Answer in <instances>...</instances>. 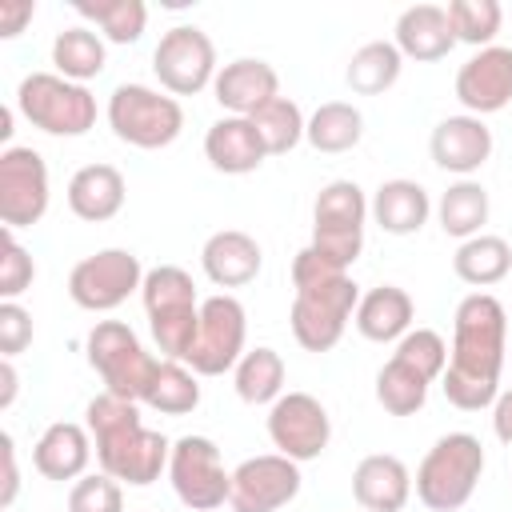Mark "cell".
<instances>
[{"mask_svg":"<svg viewBox=\"0 0 512 512\" xmlns=\"http://www.w3.org/2000/svg\"><path fill=\"white\" fill-rule=\"evenodd\" d=\"M508 344V312L492 292H468L452 316L448 368L440 376L444 400L460 412H484L500 396V368Z\"/></svg>","mask_w":512,"mask_h":512,"instance_id":"cell-1","label":"cell"},{"mask_svg":"<svg viewBox=\"0 0 512 512\" xmlns=\"http://www.w3.org/2000/svg\"><path fill=\"white\" fill-rule=\"evenodd\" d=\"M84 428L92 436L100 472H108L112 480L148 488L152 480H160V472H168L172 440L144 428L136 400H120L112 392L92 396L84 404Z\"/></svg>","mask_w":512,"mask_h":512,"instance_id":"cell-2","label":"cell"},{"mask_svg":"<svg viewBox=\"0 0 512 512\" xmlns=\"http://www.w3.org/2000/svg\"><path fill=\"white\" fill-rule=\"evenodd\" d=\"M144 316L164 360H188L200 332V296L180 264H156L144 272Z\"/></svg>","mask_w":512,"mask_h":512,"instance_id":"cell-3","label":"cell"},{"mask_svg":"<svg viewBox=\"0 0 512 512\" xmlns=\"http://www.w3.org/2000/svg\"><path fill=\"white\" fill-rule=\"evenodd\" d=\"M480 476H484V444L472 432H448L424 452L412 488L428 512H456L472 500Z\"/></svg>","mask_w":512,"mask_h":512,"instance_id":"cell-4","label":"cell"},{"mask_svg":"<svg viewBox=\"0 0 512 512\" xmlns=\"http://www.w3.org/2000/svg\"><path fill=\"white\" fill-rule=\"evenodd\" d=\"M84 356L88 368L104 380V392L136 404H144V392L160 368V360L140 344V336L124 320H96L84 336Z\"/></svg>","mask_w":512,"mask_h":512,"instance_id":"cell-5","label":"cell"},{"mask_svg":"<svg viewBox=\"0 0 512 512\" xmlns=\"http://www.w3.org/2000/svg\"><path fill=\"white\" fill-rule=\"evenodd\" d=\"M104 116H108L112 136L140 152L168 148L184 132L180 100L168 96L164 88H148V84H116Z\"/></svg>","mask_w":512,"mask_h":512,"instance_id":"cell-6","label":"cell"},{"mask_svg":"<svg viewBox=\"0 0 512 512\" xmlns=\"http://www.w3.org/2000/svg\"><path fill=\"white\" fill-rule=\"evenodd\" d=\"M16 112L48 136H84L96 124V96L60 72H28L16 88Z\"/></svg>","mask_w":512,"mask_h":512,"instance_id":"cell-7","label":"cell"},{"mask_svg":"<svg viewBox=\"0 0 512 512\" xmlns=\"http://www.w3.org/2000/svg\"><path fill=\"white\" fill-rule=\"evenodd\" d=\"M368 228V196L356 180H328L312 200V248L340 264L344 272L364 252Z\"/></svg>","mask_w":512,"mask_h":512,"instance_id":"cell-8","label":"cell"},{"mask_svg":"<svg viewBox=\"0 0 512 512\" xmlns=\"http://www.w3.org/2000/svg\"><path fill=\"white\" fill-rule=\"evenodd\" d=\"M356 304H360V284L348 272L320 284H304L292 296L288 328L304 352H332L348 320L356 316Z\"/></svg>","mask_w":512,"mask_h":512,"instance_id":"cell-9","label":"cell"},{"mask_svg":"<svg viewBox=\"0 0 512 512\" xmlns=\"http://www.w3.org/2000/svg\"><path fill=\"white\" fill-rule=\"evenodd\" d=\"M168 484H172L176 500L188 512H216L220 504H228L232 472L224 468L216 440H208V436H180V440H172Z\"/></svg>","mask_w":512,"mask_h":512,"instance_id":"cell-10","label":"cell"},{"mask_svg":"<svg viewBox=\"0 0 512 512\" xmlns=\"http://www.w3.org/2000/svg\"><path fill=\"white\" fill-rule=\"evenodd\" d=\"M140 288H144V264L128 248H100L80 264H72L68 272V296L84 312H112Z\"/></svg>","mask_w":512,"mask_h":512,"instance_id":"cell-11","label":"cell"},{"mask_svg":"<svg viewBox=\"0 0 512 512\" xmlns=\"http://www.w3.org/2000/svg\"><path fill=\"white\" fill-rule=\"evenodd\" d=\"M244 340H248L244 304L236 296H228V292H216V296L200 300V332H196V344H192L184 364L196 376H224L248 352Z\"/></svg>","mask_w":512,"mask_h":512,"instance_id":"cell-12","label":"cell"},{"mask_svg":"<svg viewBox=\"0 0 512 512\" xmlns=\"http://www.w3.org/2000/svg\"><path fill=\"white\" fill-rule=\"evenodd\" d=\"M152 72L168 96H196V92L212 88V80L220 72L212 36L196 24L168 28L152 52Z\"/></svg>","mask_w":512,"mask_h":512,"instance_id":"cell-13","label":"cell"},{"mask_svg":"<svg viewBox=\"0 0 512 512\" xmlns=\"http://www.w3.org/2000/svg\"><path fill=\"white\" fill-rule=\"evenodd\" d=\"M48 164L36 148L8 144L0 152V224L8 232L32 228L48 212Z\"/></svg>","mask_w":512,"mask_h":512,"instance_id":"cell-14","label":"cell"},{"mask_svg":"<svg viewBox=\"0 0 512 512\" xmlns=\"http://www.w3.org/2000/svg\"><path fill=\"white\" fill-rule=\"evenodd\" d=\"M268 440L280 456H288L296 464L316 460L332 440L328 408L312 392H284L268 408Z\"/></svg>","mask_w":512,"mask_h":512,"instance_id":"cell-15","label":"cell"},{"mask_svg":"<svg viewBox=\"0 0 512 512\" xmlns=\"http://www.w3.org/2000/svg\"><path fill=\"white\" fill-rule=\"evenodd\" d=\"M300 464L280 456V452H264V456H248L232 468V492H228V508L232 512H280L284 504H292L300 496Z\"/></svg>","mask_w":512,"mask_h":512,"instance_id":"cell-16","label":"cell"},{"mask_svg":"<svg viewBox=\"0 0 512 512\" xmlns=\"http://www.w3.org/2000/svg\"><path fill=\"white\" fill-rule=\"evenodd\" d=\"M456 100L464 104L468 116H492L512 104V48L488 44L476 48L460 68H456Z\"/></svg>","mask_w":512,"mask_h":512,"instance_id":"cell-17","label":"cell"},{"mask_svg":"<svg viewBox=\"0 0 512 512\" xmlns=\"http://www.w3.org/2000/svg\"><path fill=\"white\" fill-rule=\"evenodd\" d=\"M428 152H432V164L468 180L472 172H480L492 156V128L480 120V116H444L432 136H428Z\"/></svg>","mask_w":512,"mask_h":512,"instance_id":"cell-18","label":"cell"},{"mask_svg":"<svg viewBox=\"0 0 512 512\" xmlns=\"http://www.w3.org/2000/svg\"><path fill=\"white\" fill-rule=\"evenodd\" d=\"M276 96H280V76L260 56H236L212 80V100L228 116H256Z\"/></svg>","mask_w":512,"mask_h":512,"instance_id":"cell-19","label":"cell"},{"mask_svg":"<svg viewBox=\"0 0 512 512\" xmlns=\"http://www.w3.org/2000/svg\"><path fill=\"white\" fill-rule=\"evenodd\" d=\"M352 496L364 512H404L412 500V472L392 452H372L352 468Z\"/></svg>","mask_w":512,"mask_h":512,"instance_id":"cell-20","label":"cell"},{"mask_svg":"<svg viewBox=\"0 0 512 512\" xmlns=\"http://www.w3.org/2000/svg\"><path fill=\"white\" fill-rule=\"evenodd\" d=\"M200 268L216 288H244L260 276L264 252L260 244L240 228H220L200 248Z\"/></svg>","mask_w":512,"mask_h":512,"instance_id":"cell-21","label":"cell"},{"mask_svg":"<svg viewBox=\"0 0 512 512\" xmlns=\"http://www.w3.org/2000/svg\"><path fill=\"white\" fill-rule=\"evenodd\" d=\"M92 436L84 424H72V420H56L40 432V440L32 444V468L44 476V480H80L92 464Z\"/></svg>","mask_w":512,"mask_h":512,"instance_id":"cell-22","label":"cell"},{"mask_svg":"<svg viewBox=\"0 0 512 512\" xmlns=\"http://www.w3.org/2000/svg\"><path fill=\"white\" fill-rule=\"evenodd\" d=\"M204 156L224 176H248L268 160V148L248 116H220L204 132Z\"/></svg>","mask_w":512,"mask_h":512,"instance_id":"cell-23","label":"cell"},{"mask_svg":"<svg viewBox=\"0 0 512 512\" xmlns=\"http://www.w3.org/2000/svg\"><path fill=\"white\" fill-rule=\"evenodd\" d=\"M404 60H420V64H432V60H444L452 48H456V36H452V24H448V8L440 4H412L396 16V40Z\"/></svg>","mask_w":512,"mask_h":512,"instance_id":"cell-24","label":"cell"},{"mask_svg":"<svg viewBox=\"0 0 512 512\" xmlns=\"http://www.w3.org/2000/svg\"><path fill=\"white\" fill-rule=\"evenodd\" d=\"M128 184L116 164H84L68 180V208L88 224H104L124 208Z\"/></svg>","mask_w":512,"mask_h":512,"instance_id":"cell-25","label":"cell"},{"mask_svg":"<svg viewBox=\"0 0 512 512\" xmlns=\"http://www.w3.org/2000/svg\"><path fill=\"white\" fill-rule=\"evenodd\" d=\"M368 216L376 220V228H384L388 236H412L428 224L432 216V200H428V188L416 184V180H384L372 200H368Z\"/></svg>","mask_w":512,"mask_h":512,"instance_id":"cell-26","label":"cell"},{"mask_svg":"<svg viewBox=\"0 0 512 512\" xmlns=\"http://www.w3.org/2000/svg\"><path fill=\"white\" fill-rule=\"evenodd\" d=\"M412 316H416L412 296L400 284H380V288H372V292L360 296L352 324L372 344H396L400 336L412 332Z\"/></svg>","mask_w":512,"mask_h":512,"instance_id":"cell-27","label":"cell"},{"mask_svg":"<svg viewBox=\"0 0 512 512\" xmlns=\"http://www.w3.org/2000/svg\"><path fill=\"white\" fill-rule=\"evenodd\" d=\"M488 212H492V204H488V188H484L480 180H472V176L448 184V188L440 192V200H436V220H440L444 236H456L460 244L484 232Z\"/></svg>","mask_w":512,"mask_h":512,"instance_id":"cell-28","label":"cell"},{"mask_svg":"<svg viewBox=\"0 0 512 512\" xmlns=\"http://www.w3.org/2000/svg\"><path fill=\"white\" fill-rule=\"evenodd\" d=\"M284 376H288L284 356L276 348L260 344V348H248L240 356V364L232 368V388L244 404H268L272 408L284 396Z\"/></svg>","mask_w":512,"mask_h":512,"instance_id":"cell-29","label":"cell"},{"mask_svg":"<svg viewBox=\"0 0 512 512\" xmlns=\"http://www.w3.org/2000/svg\"><path fill=\"white\" fill-rule=\"evenodd\" d=\"M404 72V56L392 40H368L352 52L348 68H344V84L356 96H380L388 92Z\"/></svg>","mask_w":512,"mask_h":512,"instance_id":"cell-30","label":"cell"},{"mask_svg":"<svg viewBox=\"0 0 512 512\" xmlns=\"http://www.w3.org/2000/svg\"><path fill=\"white\" fill-rule=\"evenodd\" d=\"M452 272L472 288H492L512 272V244L504 236L480 232V236H472V240H464L456 248Z\"/></svg>","mask_w":512,"mask_h":512,"instance_id":"cell-31","label":"cell"},{"mask_svg":"<svg viewBox=\"0 0 512 512\" xmlns=\"http://www.w3.org/2000/svg\"><path fill=\"white\" fill-rule=\"evenodd\" d=\"M52 64H56V72H60L64 80L88 84V80L100 76L104 64H108V40H104L100 32L84 28V24L64 28V32H56V40H52Z\"/></svg>","mask_w":512,"mask_h":512,"instance_id":"cell-32","label":"cell"},{"mask_svg":"<svg viewBox=\"0 0 512 512\" xmlns=\"http://www.w3.org/2000/svg\"><path fill=\"white\" fill-rule=\"evenodd\" d=\"M364 136V112L348 100H328L320 104L312 116H308V132L304 140L316 148V152H328V156H340V152H352Z\"/></svg>","mask_w":512,"mask_h":512,"instance_id":"cell-33","label":"cell"},{"mask_svg":"<svg viewBox=\"0 0 512 512\" xmlns=\"http://www.w3.org/2000/svg\"><path fill=\"white\" fill-rule=\"evenodd\" d=\"M72 12H80L108 44H136L148 28L144 0H72Z\"/></svg>","mask_w":512,"mask_h":512,"instance_id":"cell-34","label":"cell"},{"mask_svg":"<svg viewBox=\"0 0 512 512\" xmlns=\"http://www.w3.org/2000/svg\"><path fill=\"white\" fill-rule=\"evenodd\" d=\"M428 388H432V380H424L400 356H388V364L376 372V404L388 416H416L428 400Z\"/></svg>","mask_w":512,"mask_h":512,"instance_id":"cell-35","label":"cell"},{"mask_svg":"<svg viewBox=\"0 0 512 512\" xmlns=\"http://www.w3.org/2000/svg\"><path fill=\"white\" fill-rule=\"evenodd\" d=\"M144 404L164 412V416L196 412L200 408V376L184 360H160V368L144 392Z\"/></svg>","mask_w":512,"mask_h":512,"instance_id":"cell-36","label":"cell"},{"mask_svg":"<svg viewBox=\"0 0 512 512\" xmlns=\"http://www.w3.org/2000/svg\"><path fill=\"white\" fill-rule=\"evenodd\" d=\"M248 120L256 124V132H260L268 156H284V152H292V148L304 140V132H308V120H304L300 104L288 100V96L268 100V104H264L256 116H248Z\"/></svg>","mask_w":512,"mask_h":512,"instance_id":"cell-37","label":"cell"},{"mask_svg":"<svg viewBox=\"0 0 512 512\" xmlns=\"http://www.w3.org/2000/svg\"><path fill=\"white\" fill-rule=\"evenodd\" d=\"M504 8L496 0H452L448 4V24L456 44H472V48H488L500 32Z\"/></svg>","mask_w":512,"mask_h":512,"instance_id":"cell-38","label":"cell"},{"mask_svg":"<svg viewBox=\"0 0 512 512\" xmlns=\"http://www.w3.org/2000/svg\"><path fill=\"white\" fill-rule=\"evenodd\" d=\"M392 356H400L404 364H412L424 380H440L444 376V368H448V344H444V336L440 332H432V328H412L408 336H400L396 340V352Z\"/></svg>","mask_w":512,"mask_h":512,"instance_id":"cell-39","label":"cell"},{"mask_svg":"<svg viewBox=\"0 0 512 512\" xmlns=\"http://www.w3.org/2000/svg\"><path fill=\"white\" fill-rule=\"evenodd\" d=\"M68 512H124V488L108 472L80 476L68 492Z\"/></svg>","mask_w":512,"mask_h":512,"instance_id":"cell-40","label":"cell"},{"mask_svg":"<svg viewBox=\"0 0 512 512\" xmlns=\"http://www.w3.org/2000/svg\"><path fill=\"white\" fill-rule=\"evenodd\" d=\"M36 280V264L28 256V248L16 240V232L4 228L0 236V300H16L20 292H28Z\"/></svg>","mask_w":512,"mask_h":512,"instance_id":"cell-41","label":"cell"},{"mask_svg":"<svg viewBox=\"0 0 512 512\" xmlns=\"http://www.w3.org/2000/svg\"><path fill=\"white\" fill-rule=\"evenodd\" d=\"M32 344V312L16 300H0V356L16 360Z\"/></svg>","mask_w":512,"mask_h":512,"instance_id":"cell-42","label":"cell"},{"mask_svg":"<svg viewBox=\"0 0 512 512\" xmlns=\"http://www.w3.org/2000/svg\"><path fill=\"white\" fill-rule=\"evenodd\" d=\"M32 16H36V4L32 0H0V36L4 40L20 36Z\"/></svg>","mask_w":512,"mask_h":512,"instance_id":"cell-43","label":"cell"},{"mask_svg":"<svg viewBox=\"0 0 512 512\" xmlns=\"http://www.w3.org/2000/svg\"><path fill=\"white\" fill-rule=\"evenodd\" d=\"M0 448H4V492H0V508H12V500L20 492V468H16V444H12L8 432L0 436Z\"/></svg>","mask_w":512,"mask_h":512,"instance_id":"cell-44","label":"cell"},{"mask_svg":"<svg viewBox=\"0 0 512 512\" xmlns=\"http://www.w3.org/2000/svg\"><path fill=\"white\" fill-rule=\"evenodd\" d=\"M492 432L500 444L512 448V388H500V396L492 400Z\"/></svg>","mask_w":512,"mask_h":512,"instance_id":"cell-45","label":"cell"},{"mask_svg":"<svg viewBox=\"0 0 512 512\" xmlns=\"http://www.w3.org/2000/svg\"><path fill=\"white\" fill-rule=\"evenodd\" d=\"M16 388H20L16 364H12V360H0V408H12V400H16Z\"/></svg>","mask_w":512,"mask_h":512,"instance_id":"cell-46","label":"cell"},{"mask_svg":"<svg viewBox=\"0 0 512 512\" xmlns=\"http://www.w3.org/2000/svg\"><path fill=\"white\" fill-rule=\"evenodd\" d=\"M0 136H4V140L12 136V108H4V112H0Z\"/></svg>","mask_w":512,"mask_h":512,"instance_id":"cell-47","label":"cell"}]
</instances>
